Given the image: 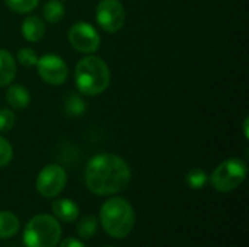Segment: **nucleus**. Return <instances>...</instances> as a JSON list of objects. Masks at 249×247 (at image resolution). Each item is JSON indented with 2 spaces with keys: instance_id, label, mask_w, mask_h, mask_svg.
<instances>
[{
  "instance_id": "f257e3e1",
  "label": "nucleus",
  "mask_w": 249,
  "mask_h": 247,
  "mask_svg": "<svg viewBox=\"0 0 249 247\" xmlns=\"http://www.w3.org/2000/svg\"><path fill=\"white\" fill-rule=\"evenodd\" d=\"M131 179L127 162L115 154L102 153L92 157L85 169L88 189L99 197H109L124 191Z\"/></svg>"
},
{
  "instance_id": "f03ea898",
  "label": "nucleus",
  "mask_w": 249,
  "mask_h": 247,
  "mask_svg": "<svg viewBox=\"0 0 249 247\" xmlns=\"http://www.w3.org/2000/svg\"><path fill=\"white\" fill-rule=\"evenodd\" d=\"M99 221L108 236L114 239H124L134 229L136 213L127 199L114 197L105 201L101 207Z\"/></svg>"
},
{
  "instance_id": "7ed1b4c3",
  "label": "nucleus",
  "mask_w": 249,
  "mask_h": 247,
  "mask_svg": "<svg viewBox=\"0 0 249 247\" xmlns=\"http://www.w3.org/2000/svg\"><path fill=\"white\" fill-rule=\"evenodd\" d=\"M74 80L77 89L83 95L96 96L109 86L111 74L108 66L99 57L89 55L77 63Z\"/></svg>"
},
{
  "instance_id": "20e7f679",
  "label": "nucleus",
  "mask_w": 249,
  "mask_h": 247,
  "mask_svg": "<svg viewBox=\"0 0 249 247\" xmlns=\"http://www.w3.org/2000/svg\"><path fill=\"white\" fill-rule=\"evenodd\" d=\"M61 226L50 214L32 217L23 230L25 247H55L61 240Z\"/></svg>"
},
{
  "instance_id": "39448f33",
  "label": "nucleus",
  "mask_w": 249,
  "mask_h": 247,
  "mask_svg": "<svg viewBox=\"0 0 249 247\" xmlns=\"http://www.w3.org/2000/svg\"><path fill=\"white\" fill-rule=\"evenodd\" d=\"M247 172H248L247 163L241 159L232 157L222 162L214 169V172L209 178V182L216 191L226 194L235 191L238 186L242 185V182L247 178Z\"/></svg>"
},
{
  "instance_id": "423d86ee",
  "label": "nucleus",
  "mask_w": 249,
  "mask_h": 247,
  "mask_svg": "<svg viewBox=\"0 0 249 247\" xmlns=\"http://www.w3.org/2000/svg\"><path fill=\"white\" fill-rule=\"evenodd\" d=\"M67 182L66 170L58 165H48L45 166L36 176V191L44 198H55L61 194Z\"/></svg>"
},
{
  "instance_id": "0eeeda50",
  "label": "nucleus",
  "mask_w": 249,
  "mask_h": 247,
  "mask_svg": "<svg viewBox=\"0 0 249 247\" xmlns=\"http://www.w3.org/2000/svg\"><path fill=\"white\" fill-rule=\"evenodd\" d=\"M96 22L105 32H118L125 22V10L120 0H101L96 6Z\"/></svg>"
},
{
  "instance_id": "6e6552de",
  "label": "nucleus",
  "mask_w": 249,
  "mask_h": 247,
  "mask_svg": "<svg viewBox=\"0 0 249 247\" xmlns=\"http://www.w3.org/2000/svg\"><path fill=\"white\" fill-rule=\"evenodd\" d=\"M69 41L76 51L85 54L95 52L101 44L98 31L86 22H77L69 29Z\"/></svg>"
},
{
  "instance_id": "1a4fd4ad",
  "label": "nucleus",
  "mask_w": 249,
  "mask_h": 247,
  "mask_svg": "<svg viewBox=\"0 0 249 247\" xmlns=\"http://www.w3.org/2000/svg\"><path fill=\"white\" fill-rule=\"evenodd\" d=\"M35 66L38 68L39 77L48 84L58 86L67 80V76H69L67 64L63 61V58H60L55 54L42 55L41 58H38Z\"/></svg>"
},
{
  "instance_id": "9d476101",
  "label": "nucleus",
  "mask_w": 249,
  "mask_h": 247,
  "mask_svg": "<svg viewBox=\"0 0 249 247\" xmlns=\"http://www.w3.org/2000/svg\"><path fill=\"white\" fill-rule=\"evenodd\" d=\"M54 215L63 221V223H73L74 220H77L79 217V207L74 201L69 199V198H60L55 199L51 205Z\"/></svg>"
},
{
  "instance_id": "9b49d317",
  "label": "nucleus",
  "mask_w": 249,
  "mask_h": 247,
  "mask_svg": "<svg viewBox=\"0 0 249 247\" xmlns=\"http://www.w3.org/2000/svg\"><path fill=\"white\" fill-rule=\"evenodd\" d=\"M45 33V25L38 16H28L22 23V35L29 42L39 41Z\"/></svg>"
},
{
  "instance_id": "f8f14e48",
  "label": "nucleus",
  "mask_w": 249,
  "mask_h": 247,
  "mask_svg": "<svg viewBox=\"0 0 249 247\" xmlns=\"http://www.w3.org/2000/svg\"><path fill=\"white\" fill-rule=\"evenodd\" d=\"M16 76V64L10 52L0 49V87L7 86Z\"/></svg>"
},
{
  "instance_id": "ddd939ff",
  "label": "nucleus",
  "mask_w": 249,
  "mask_h": 247,
  "mask_svg": "<svg viewBox=\"0 0 249 247\" xmlns=\"http://www.w3.org/2000/svg\"><path fill=\"white\" fill-rule=\"evenodd\" d=\"M6 99L9 102V105L15 109H25L29 102H31V95L29 92L20 86V84H13L9 87L7 93H6Z\"/></svg>"
},
{
  "instance_id": "4468645a",
  "label": "nucleus",
  "mask_w": 249,
  "mask_h": 247,
  "mask_svg": "<svg viewBox=\"0 0 249 247\" xmlns=\"http://www.w3.org/2000/svg\"><path fill=\"white\" fill-rule=\"evenodd\" d=\"M20 229L19 218L10 211H0V239L13 237Z\"/></svg>"
},
{
  "instance_id": "2eb2a0df",
  "label": "nucleus",
  "mask_w": 249,
  "mask_h": 247,
  "mask_svg": "<svg viewBox=\"0 0 249 247\" xmlns=\"http://www.w3.org/2000/svg\"><path fill=\"white\" fill-rule=\"evenodd\" d=\"M42 15L47 22L57 23L64 17V6L60 0H50L44 4Z\"/></svg>"
},
{
  "instance_id": "dca6fc26",
  "label": "nucleus",
  "mask_w": 249,
  "mask_h": 247,
  "mask_svg": "<svg viewBox=\"0 0 249 247\" xmlns=\"http://www.w3.org/2000/svg\"><path fill=\"white\" fill-rule=\"evenodd\" d=\"M98 231V218L92 214L85 215L83 218H80V221L77 223V234L83 239H92Z\"/></svg>"
},
{
  "instance_id": "f3484780",
  "label": "nucleus",
  "mask_w": 249,
  "mask_h": 247,
  "mask_svg": "<svg viewBox=\"0 0 249 247\" xmlns=\"http://www.w3.org/2000/svg\"><path fill=\"white\" fill-rule=\"evenodd\" d=\"M185 182L191 189H201L209 183V176L203 169H191L185 176Z\"/></svg>"
},
{
  "instance_id": "a211bd4d",
  "label": "nucleus",
  "mask_w": 249,
  "mask_h": 247,
  "mask_svg": "<svg viewBox=\"0 0 249 247\" xmlns=\"http://www.w3.org/2000/svg\"><path fill=\"white\" fill-rule=\"evenodd\" d=\"M3 1L13 12L28 13V12H32L38 6V1L39 0H3Z\"/></svg>"
},
{
  "instance_id": "6ab92c4d",
  "label": "nucleus",
  "mask_w": 249,
  "mask_h": 247,
  "mask_svg": "<svg viewBox=\"0 0 249 247\" xmlns=\"http://www.w3.org/2000/svg\"><path fill=\"white\" fill-rule=\"evenodd\" d=\"M18 60L23 67H34L38 61V55L31 48H20L18 51Z\"/></svg>"
},
{
  "instance_id": "aec40b11",
  "label": "nucleus",
  "mask_w": 249,
  "mask_h": 247,
  "mask_svg": "<svg viewBox=\"0 0 249 247\" xmlns=\"http://www.w3.org/2000/svg\"><path fill=\"white\" fill-rule=\"evenodd\" d=\"M12 157H13V148L10 143L6 138L0 137V167L7 166L12 162Z\"/></svg>"
},
{
  "instance_id": "412c9836",
  "label": "nucleus",
  "mask_w": 249,
  "mask_h": 247,
  "mask_svg": "<svg viewBox=\"0 0 249 247\" xmlns=\"http://www.w3.org/2000/svg\"><path fill=\"white\" fill-rule=\"evenodd\" d=\"M15 114L10 109H0V132H7L15 125Z\"/></svg>"
},
{
  "instance_id": "4be33fe9",
  "label": "nucleus",
  "mask_w": 249,
  "mask_h": 247,
  "mask_svg": "<svg viewBox=\"0 0 249 247\" xmlns=\"http://www.w3.org/2000/svg\"><path fill=\"white\" fill-rule=\"evenodd\" d=\"M66 109H67V112L71 114V115H79V114L83 112L85 103L82 102V99H80L79 96H76L74 93H71V95L69 96L67 102H66Z\"/></svg>"
},
{
  "instance_id": "5701e85b",
  "label": "nucleus",
  "mask_w": 249,
  "mask_h": 247,
  "mask_svg": "<svg viewBox=\"0 0 249 247\" xmlns=\"http://www.w3.org/2000/svg\"><path fill=\"white\" fill-rule=\"evenodd\" d=\"M60 247H88L83 242H80V240H77V239H74V237H67V239H64L63 242H61V245Z\"/></svg>"
},
{
  "instance_id": "b1692460",
  "label": "nucleus",
  "mask_w": 249,
  "mask_h": 247,
  "mask_svg": "<svg viewBox=\"0 0 249 247\" xmlns=\"http://www.w3.org/2000/svg\"><path fill=\"white\" fill-rule=\"evenodd\" d=\"M104 247H115V246H104Z\"/></svg>"
}]
</instances>
